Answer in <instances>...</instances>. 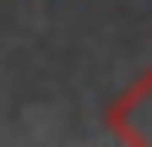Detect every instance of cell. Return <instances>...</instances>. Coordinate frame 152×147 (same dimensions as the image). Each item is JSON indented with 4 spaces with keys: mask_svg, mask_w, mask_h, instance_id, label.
<instances>
[{
    "mask_svg": "<svg viewBox=\"0 0 152 147\" xmlns=\"http://www.w3.org/2000/svg\"><path fill=\"white\" fill-rule=\"evenodd\" d=\"M103 125H109V136H114V142L152 147V65H147L141 76H136L120 98L103 109Z\"/></svg>",
    "mask_w": 152,
    "mask_h": 147,
    "instance_id": "cell-1",
    "label": "cell"
}]
</instances>
